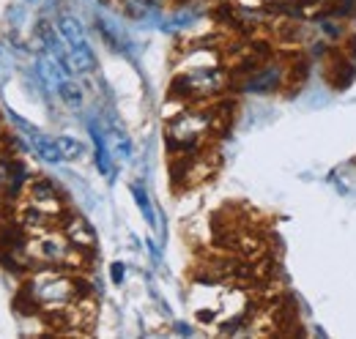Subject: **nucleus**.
Here are the masks:
<instances>
[{
    "label": "nucleus",
    "instance_id": "11",
    "mask_svg": "<svg viewBox=\"0 0 356 339\" xmlns=\"http://www.w3.org/2000/svg\"><path fill=\"white\" fill-rule=\"evenodd\" d=\"M134 197H137V203H140V211H143V216L148 219V224H154V211H151V203H148V197L143 195V189H134Z\"/></svg>",
    "mask_w": 356,
    "mask_h": 339
},
{
    "label": "nucleus",
    "instance_id": "5",
    "mask_svg": "<svg viewBox=\"0 0 356 339\" xmlns=\"http://www.w3.org/2000/svg\"><path fill=\"white\" fill-rule=\"evenodd\" d=\"M225 74L220 69H192V72H186V74H181V80H178V88L181 90H186V93H192V96H214V93H220L225 88Z\"/></svg>",
    "mask_w": 356,
    "mask_h": 339
},
{
    "label": "nucleus",
    "instance_id": "8",
    "mask_svg": "<svg viewBox=\"0 0 356 339\" xmlns=\"http://www.w3.org/2000/svg\"><path fill=\"white\" fill-rule=\"evenodd\" d=\"M66 235H69V241H72L74 247H80V249H88V247H93V244H96L93 230H90L83 219H72V224H69Z\"/></svg>",
    "mask_w": 356,
    "mask_h": 339
},
{
    "label": "nucleus",
    "instance_id": "4",
    "mask_svg": "<svg viewBox=\"0 0 356 339\" xmlns=\"http://www.w3.org/2000/svg\"><path fill=\"white\" fill-rule=\"evenodd\" d=\"M209 124H211V121H209V115H203V113H181L178 118L170 121L168 134H170L173 145L192 148V145H197V142L206 137Z\"/></svg>",
    "mask_w": 356,
    "mask_h": 339
},
{
    "label": "nucleus",
    "instance_id": "1",
    "mask_svg": "<svg viewBox=\"0 0 356 339\" xmlns=\"http://www.w3.org/2000/svg\"><path fill=\"white\" fill-rule=\"evenodd\" d=\"M58 31H60L63 44H66L58 58L69 66L72 74H90V72L96 69V55H93L88 39H86V33H83V25H80L74 17L63 14L60 22H58Z\"/></svg>",
    "mask_w": 356,
    "mask_h": 339
},
{
    "label": "nucleus",
    "instance_id": "10",
    "mask_svg": "<svg viewBox=\"0 0 356 339\" xmlns=\"http://www.w3.org/2000/svg\"><path fill=\"white\" fill-rule=\"evenodd\" d=\"M58 145H60L63 159H77V156H83V145H80L74 137H60Z\"/></svg>",
    "mask_w": 356,
    "mask_h": 339
},
{
    "label": "nucleus",
    "instance_id": "12",
    "mask_svg": "<svg viewBox=\"0 0 356 339\" xmlns=\"http://www.w3.org/2000/svg\"><path fill=\"white\" fill-rule=\"evenodd\" d=\"M277 3H285V0H277Z\"/></svg>",
    "mask_w": 356,
    "mask_h": 339
},
{
    "label": "nucleus",
    "instance_id": "3",
    "mask_svg": "<svg viewBox=\"0 0 356 339\" xmlns=\"http://www.w3.org/2000/svg\"><path fill=\"white\" fill-rule=\"evenodd\" d=\"M28 254L42 263H66V260H72V241H69V235L39 230L28 241Z\"/></svg>",
    "mask_w": 356,
    "mask_h": 339
},
{
    "label": "nucleus",
    "instance_id": "2",
    "mask_svg": "<svg viewBox=\"0 0 356 339\" xmlns=\"http://www.w3.org/2000/svg\"><path fill=\"white\" fill-rule=\"evenodd\" d=\"M31 296L44 309H66L77 298V282L63 271H42L31 279Z\"/></svg>",
    "mask_w": 356,
    "mask_h": 339
},
{
    "label": "nucleus",
    "instance_id": "7",
    "mask_svg": "<svg viewBox=\"0 0 356 339\" xmlns=\"http://www.w3.org/2000/svg\"><path fill=\"white\" fill-rule=\"evenodd\" d=\"M28 129V126H25ZM28 134H31V142H33V148H36V154L44 159V162H52V165H58V162H63V154H60V145H58V140L52 142L49 137L44 134H39L36 129H28Z\"/></svg>",
    "mask_w": 356,
    "mask_h": 339
},
{
    "label": "nucleus",
    "instance_id": "6",
    "mask_svg": "<svg viewBox=\"0 0 356 339\" xmlns=\"http://www.w3.org/2000/svg\"><path fill=\"white\" fill-rule=\"evenodd\" d=\"M285 80V69L282 66H277V63H271L266 69H261V72H255L252 74V80L247 83V90H255V93H271V90H277L280 83Z\"/></svg>",
    "mask_w": 356,
    "mask_h": 339
},
{
    "label": "nucleus",
    "instance_id": "9",
    "mask_svg": "<svg viewBox=\"0 0 356 339\" xmlns=\"http://www.w3.org/2000/svg\"><path fill=\"white\" fill-rule=\"evenodd\" d=\"M55 90H58V96H60L69 107H83V90H80V85L74 83V77L60 80V85H58Z\"/></svg>",
    "mask_w": 356,
    "mask_h": 339
}]
</instances>
